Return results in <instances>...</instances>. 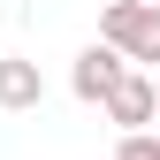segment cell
Listing matches in <instances>:
<instances>
[{"label":"cell","mask_w":160,"mask_h":160,"mask_svg":"<svg viewBox=\"0 0 160 160\" xmlns=\"http://www.w3.org/2000/svg\"><path fill=\"white\" fill-rule=\"evenodd\" d=\"M99 38L122 61H160V8L152 0H107L99 8Z\"/></svg>","instance_id":"6da1fadb"},{"label":"cell","mask_w":160,"mask_h":160,"mask_svg":"<svg viewBox=\"0 0 160 160\" xmlns=\"http://www.w3.org/2000/svg\"><path fill=\"white\" fill-rule=\"evenodd\" d=\"M122 76H130V61H122V53L107 46V38H92V46L76 53V69H69V92L84 99V107H107V99H114V84H122Z\"/></svg>","instance_id":"7a4b0ae2"},{"label":"cell","mask_w":160,"mask_h":160,"mask_svg":"<svg viewBox=\"0 0 160 160\" xmlns=\"http://www.w3.org/2000/svg\"><path fill=\"white\" fill-rule=\"evenodd\" d=\"M107 122L122 130V137H137V130H152V122H160V84H152L145 69H130L122 84H114V99H107Z\"/></svg>","instance_id":"3957f363"},{"label":"cell","mask_w":160,"mask_h":160,"mask_svg":"<svg viewBox=\"0 0 160 160\" xmlns=\"http://www.w3.org/2000/svg\"><path fill=\"white\" fill-rule=\"evenodd\" d=\"M38 99H46V76H38V61L8 53V61H0V114H31Z\"/></svg>","instance_id":"277c9868"},{"label":"cell","mask_w":160,"mask_h":160,"mask_svg":"<svg viewBox=\"0 0 160 160\" xmlns=\"http://www.w3.org/2000/svg\"><path fill=\"white\" fill-rule=\"evenodd\" d=\"M114 160H160V130H137V137H122V145H114Z\"/></svg>","instance_id":"5b68a950"},{"label":"cell","mask_w":160,"mask_h":160,"mask_svg":"<svg viewBox=\"0 0 160 160\" xmlns=\"http://www.w3.org/2000/svg\"><path fill=\"white\" fill-rule=\"evenodd\" d=\"M152 8H160V0H152Z\"/></svg>","instance_id":"8992f818"}]
</instances>
